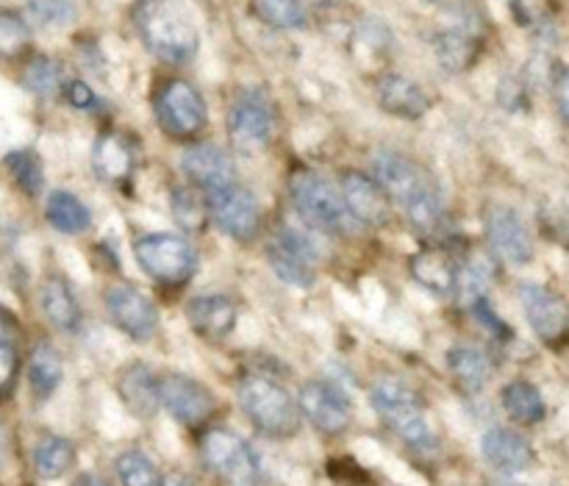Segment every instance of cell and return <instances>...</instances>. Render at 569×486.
<instances>
[{
	"instance_id": "obj_1",
	"label": "cell",
	"mask_w": 569,
	"mask_h": 486,
	"mask_svg": "<svg viewBox=\"0 0 569 486\" xmlns=\"http://www.w3.org/2000/svg\"><path fill=\"white\" fill-rule=\"evenodd\" d=\"M137 28L159 59L183 65L198 53V28L181 0H142Z\"/></svg>"
},
{
	"instance_id": "obj_2",
	"label": "cell",
	"mask_w": 569,
	"mask_h": 486,
	"mask_svg": "<svg viewBox=\"0 0 569 486\" xmlns=\"http://www.w3.org/2000/svg\"><path fill=\"white\" fill-rule=\"evenodd\" d=\"M239 404L248 420L259 428L264 437L287 439L300 432L298 400L289 395L287 387L267 376H244L239 381Z\"/></svg>"
},
{
	"instance_id": "obj_3",
	"label": "cell",
	"mask_w": 569,
	"mask_h": 486,
	"mask_svg": "<svg viewBox=\"0 0 569 486\" xmlns=\"http://www.w3.org/2000/svg\"><path fill=\"white\" fill-rule=\"evenodd\" d=\"M372 409L381 417L383 426L389 432L398 434L409 448L415 450H433L437 448V437H433L431 426L426 420V409H422L420 398L411 393L406 384L395 381V378H381L370 393Z\"/></svg>"
},
{
	"instance_id": "obj_4",
	"label": "cell",
	"mask_w": 569,
	"mask_h": 486,
	"mask_svg": "<svg viewBox=\"0 0 569 486\" xmlns=\"http://www.w3.org/2000/svg\"><path fill=\"white\" fill-rule=\"evenodd\" d=\"M200 459L206 470L231 486H253L261 476V462L256 450L226 428H211L200 439Z\"/></svg>"
},
{
	"instance_id": "obj_5",
	"label": "cell",
	"mask_w": 569,
	"mask_h": 486,
	"mask_svg": "<svg viewBox=\"0 0 569 486\" xmlns=\"http://www.w3.org/2000/svg\"><path fill=\"white\" fill-rule=\"evenodd\" d=\"M228 133L239 153L256 156L276 137V106L261 89H244L228 111Z\"/></svg>"
},
{
	"instance_id": "obj_6",
	"label": "cell",
	"mask_w": 569,
	"mask_h": 486,
	"mask_svg": "<svg viewBox=\"0 0 569 486\" xmlns=\"http://www.w3.org/2000/svg\"><path fill=\"white\" fill-rule=\"evenodd\" d=\"M289 192H292L295 209L309 226L326 234H342L348 228V209L342 204V195L326 178L315 172H298L289 184Z\"/></svg>"
},
{
	"instance_id": "obj_7",
	"label": "cell",
	"mask_w": 569,
	"mask_h": 486,
	"mask_svg": "<svg viewBox=\"0 0 569 486\" xmlns=\"http://www.w3.org/2000/svg\"><path fill=\"white\" fill-rule=\"evenodd\" d=\"M139 267L159 284H183L194 272V250L176 234H150L133 245Z\"/></svg>"
},
{
	"instance_id": "obj_8",
	"label": "cell",
	"mask_w": 569,
	"mask_h": 486,
	"mask_svg": "<svg viewBox=\"0 0 569 486\" xmlns=\"http://www.w3.org/2000/svg\"><path fill=\"white\" fill-rule=\"evenodd\" d=\"M206 100L189 81H167L161 92L156 95V120L164 128V133L176 139H189L206 126Z\"/></svg>"
},
{
	"instance_id": "obj_9",
	"label": "cell",
	"mask_w": 569,
	"mask_h": 486,
	"mask_svg": "<svg viewBox=\"0 0 569 486\" xmlns=\"http://www.w3.org/2000/svg\"><path fill=\"white\" fill-rule=\"evenodd\" d=\"M209 215L214 217L217 226H220L228 237L237 239V242H250V239L259 234V200L253 198L250 189L239 187V184H231V187L220 189V192H211Z\"/></svg>"
},
{
	"instance_id": "obj_10",
	"label": "cell",
	"mask_w": 569,
	"mask_h": 486,
	"mask_svg": "<svg viewBox=\"0 0 569 486\" xmlns=\"http://www.w3.org/2000/svg\"><path fill=\"white\" fill-rule=\"evenodd\" d=\"M159 400L181 426H200L217 409V398L194 378L172 373L159 378Z\"/></svg>"
},
{
	"instance_id": "obj_11",
	"label": "cell",
	"mask_w": 569,
	"mask_h": 486,
	"mask_svg": "<svg viewBox=\"0 0 569 486\" xmlns=\"http://www.w3.org/2000/svg\"><path fill=\"white\" fill-rule=\"evenodd\" d=\"M267 259H270L272 272L281 281L292 284V287H309V284H315L317 250L300 231L287 228V231L278 234L276 242L267 250Z\"/></svg>"
},
{
	"instance_id": "obj_12",
	"label": "cell",
	"mask_w": 569,
	"mask_h": 486,
	"mask_svg": "<svg viewBox=\"0 0 569 486\" xmlns=\"http://www.w3.org/2000/svg\"><path fill=\"white\" fill-rule=\"evenodd\" d=\"M298 409L326 434H342L350 426V400L337 384L309 381L300 387Z\"/></svg>"
},
{
	"instance_id": "obj_13",
	"label": "cell",
	"mask_w": 569,
	"mask_h": 486,
	"mask_svg": "<svg viewBox=\"0 0 569 486\" xmlns=\"http://www.w3.org/2000/svg\"><path fill=\"white\" fill-rule=\"evenodd\" d=\"M106 306H109V315L114 320V326L122 334L133 339V343H148L150 337L159 328V315H156V306L144 298L139 289L133 287H114L106 295Z\"/></svg>"
},
{
	"instance_id": "obj_14",
	"label": "cell",
	"mask_w": 569,
	"mask_h": 486,
	"mask_svg": "<svg viewBox=\"0 0 569 486\" xmlns=\"http://www.w3.org/2000/svg\"><path fill=\"white\" fill-rule=\"evenodd\" d=\"M487 237L506 261L526 265L533 259V237L511 206H492L487 211Z\"/></svg>"
},
{
	"instance_id": "obj_15",
	"label": "cell",
	"mask_w": 569,
	"mask_h": 486,
	"mask_svg": "<svg viewBox=\"0 0 569 486\" xmlns=\"http://www.w3.org/2000/svg\"><path fill=\"white\" fill-rule=\"evenodd\" d=\"M342 204L356 220L367 222V226H387L392 217V198L383 192L376 178L365 176V172H345Z\"/></svg>"
},
{
	"instance_id": "obj_16",
	"label": "cell",
	"mask_w": 569,
	"mask_h": 486,
	"mask_svg": "<svg viewBox=\"0 0 569 486\" xmlns=\"http://www.w3.org/2000/svg\"><path fill=\"white\" fill-rule=\"evenodd\" d=\"M181 167L183 176H187L194 187L206 189L209 195L237 184V170H233L231 156L211 142L192 145V148L183 153Z\"/></svg>"
},
{
	"instance_id": "obj_17",
	"label": "cell",
	"mask_w": 569,
	"mask_h": 486,
	"mask_svg": "<svg viewBox=\"0 0 569 486\" xmlns=\"http://www.w3.org/2000/svg\"><path fill=\"white\" fill-rule=\"evenodd\" d=\"M522 309H526L528 323L539 339L545 343H565L567 337V304L550 289L539 287V284H522L520 287Z\"/></svg>"
},
{
	"instance_id": "obj_18",
	"label": "cell",
	"mask_w": 569,
	"mask_h": 486,
	"mask_svg": "<svg viewBox=\"0 0 569 486\" xmlns=\"http://www.w3.org/2000/svg\"><path fill=\"white\" fill-rule=\"evenodd\" d=\"M376 181L381 184L383 192H387L389 198L398 200L400 206L409 204V200L417 198L420 192H426L428 187H433L428 172L400 153L376 156Z\"/></svg>"
},
{
	"instance_id": "obj_19",
	"label": "cell",
	"mask_w": 569,
	"mask_h": 486,
	"mask_svg": "<svg viewBox=\"0 0 569 486\" xmlns=\"http://www.w3.org/2000/svg\"><path fill=\"white\" fill-rule=\"evenodd\" d=\"M481 454L495 470L509 473V476L528 470L537 459L531 443L511 428H489L481 439Z\"/></svg>"
},
{
	"instance_id": "obj_20",
	"label": "cell",
	"mask_w": 569,
	"mask_h": 486,
	"mask_svg": "<svg viewBox=\"0 0 569 486\" xmlns=\"http://www.w3.org/2000/svg\"><path fill=\"white\" fill-rule=\"evenodd\" d=\"M411 278L433 295H450L459 287V261L445 248H426L409 261Z\"/></svg>"
},
{
	"instance_id": "obj_21",
	"label": "cell",
	"mask_w": 569,
	"mask_h": 486,
	"mask_svg": "<svg viewBox=\"0 0 569 486\" xmlns=\"http://www.w3.org/2000/svg\"><path fill=\"white\" fill-rule=\"evenodd\" d=\"M189 326L206 339H222L237 328V304L226 295H200L187 306Z\"/></svg>"
},
{
	"instance_id": "obj_22",
	"label": "cell",
	"mask_w": 569,
	"mask_h": 486,
	"mask_svg": "<svg viewBox=\"0 0 569 486\" xmlns=\"http://www.w3.org/2000/svg\"><path fill=\"white\" fill-rule=\"evenodd\" d=\"M378 103H381L383 111L403 117V120H420L431 109V100L422 92L420 83H415L406 76H398V72H389V76L378 81Z\"/></svg>"
},
{
	"instance_id": "obj_23",
	"label": "cell",
	"mask_w": 569,
	"mask_h": 486,
	"mask_svg": "<svg viewBox=\"0 0 569 486\" xmlns=\"http://www.w3.org/2000/svg\"><path fill=\"white\" fill-rule=\"evenodd\" d=\"M117 393H120L128 411L137 415L139 420H148V417H153L156 411L161 409L159 378H156L153 370H148L144 365L126 367V370L120 373V381H117Z\"/></svg>"
},
{
	"instance_id": "obj_24",
	"label": "cell",
	"mask_w": 569,
	"mask_h": 486,
	"mask_svg": "<svg viewBox=\"0 0 569 486\" xmlns=\"http://www.w3.org/2000/svg\"><path fill=\"white\" fill-rule=\"evenodd\" d=\"M92 167L100 181H126L137 167V150L122 133H103L92 148Z\"/></svg>"
},
{
	"instance_id": "obj_25",
	"label": "cell",
	"mask_w": 569,
	"mask_h": 486,
	"mask_svg": "<svg viewBox=\"0 0 569 486\" xmlns=\"http://www.w3.org/2000/svg\"><path fill=\"white\" fill-rule=\"evenodd\" d=\"M448 367L453 373L456 384H459L465 393H481L483 387L492 378V361L487 354H481L478 348H467L459 345L448 354Z\"/></svg>"
},
{
	"instance_id": "obj_26",
	"label": "cell",
	"mask_w": 569,
	"mask_h": 486,
	"mask_svg": "<svg viewBox=\"0 0 569 486\" xmlns=\"http://www.w3.org/2000/svg\"><path fill=\"white\" fill-rule=\"evenodd\" d=\"M61 376H64L61 354L50 343H39L31 350V361H28V384H31L33 395L39 400H48L59 389Z\"/></svg>"
},
{
	"instance_id": "obj_27",
	"label": "cell",
	"mask_w": 569,
	"mask_h": 486,
	"mask_svg": "<svg viewBox=\"0 0 569 486\" xmlns=\"http://www.w3.org/2000/svg\"><path fill=\"white\" fill-rule=\"evenodd\" d=\"M500 400H503V409L509 411L511 420L522 423V426H537V423H542L545 415H548L542 393L528 381H511L509 387L500 393Z\"/></svg>"
},
{
	"instance_id": "obj_28",
	"label": "cell",
	"mask_w": 569,
	"mask_h": 486,
	"mask_svg": "<svg viewBox=\"0 0 569 486\" xmlns=\"http://www.w3.org/2000/svg\"><path fill=\"white\" fill-rule=\"evenodd\" d=\"M42 309L48 320L61 331H76L81 323V309L76 304V295L61 278H48L42 287Z\"/></svg>"
},
{
	"instance_id": "obj_29",
	"label": "cell",
	"mask_w": 569,
	"mask_h": 486,
	"mask_svg": "<svg viewBox=\"0 0 569 486\" xmlns=\"http://www.w3.org/2000/svg\"><path fill=\"white\" fill-rule=\"evenodd\" d=\"M72 465H76V445L70 439L48 434L33 445V467L44 482L61 478Z\"/></svg>"
},
{
	"instance_id": "obj_30",
	"label": "cell",
	"mask_w": 569,
	"mask_h": 486,
	"mask_svg": "<svg viewBox=\"0 0 569 486\" xmlns=\"http://www.w3.org/2000/svg\"><path fill=\"white\" fill-rule=\"evenodd\" d=\"M44 217H48L50 226L61 234H81L87 231L89 222H92L89 206L81 204V200L70 192L50 195L48 206H44Z\"/></svg>"
},
{
	"instance_id": "obj_31",
	"label": "cell",
	"mask_w": 569,
	"mask_h": 486,
	"mask_svg": "<svg viewBox=\"0 0 569 486\" xmlns=\"http://www.w3.org/2000/svg\"><path fill=\"white\" fill-rule=\"evenodd\" d=\"M433 50H437V59L442 61V67L448 72L467 70L478 56L476 39L465 31L437 33V39H433Z\"/></svg>"
},
{
	"instance_id": "obj_32",
	"label": "cell",
	"mask_w": 569,
	"mask_h": 486,
	"mask_svg": "<svg viewBox=\"0 0 569 486\" xmlns=\"http://www.w3.org/2000/svg\"><path fill=\"white\" fill-rule=\"evenodd\" d=\"M403 209L409 217V226L420 234H433L445 222V200L437 187H428L426 192L403 204Z\"/></svg>"
},
{
	"instance_id": "obj_33",
	"label": "cell",
	"mask_w": 569,
	"mask_h": 486,
	"mask_svg": "<svg viewBox=\"0 0 569 486\" xmlns=\"http://www.w3.org/2000/svg\"><path fill=\"white\" fill-rule=\"evenodd\" d=\"M114 470L122 486H159L161 482L153 459L144 456L142 450H126V454L117 456Z\"/></svg>"
},
{
	"instance_id": "obj_34",
	"label": "cell",
	"mask_w": 569,
	"mask_h": 486,
	"mask_svg": "<svg viewBox=\"0 0 569 486\" xmlns=\"http://www.w3.org/2000/svg\"><path fill=\"white\" fill-rule=\"evenodd\" d=\"M22 83H26L28 92L39 95V98H50V95L59 92L61 87V70L53 59L48 56H37L31 65L22 72Z\"/></svg>"
},
{
	"instance_id": "obj_35",
	"label": "cell",
	"mask_w": 569,
	"mask_h": 486,
	"mask_svg": "<svg viewBox=\"0 0 569 486\" xmlns=\"http://www.w3.org/2000/svg\"><path fill=\"white\" fill-rule=\"evenodd\" d=\"M172 215L187 231H203L206 220H209V206L189 187H178L172 192Z\"/></svg>"
},
{
	"instance_id": "obj_36",
	"label": "cell",
	"mask_w": 569,
	"mask_h": 486,
	"mask_svg": "<svg viewBox=\"0 0 569 486\" xmlns=\"http://www.w3.org/2000/svg\"><path fill=\"white\" fill-rule=\"evenodd\" d=\"M256 14L276 28H300L306 22V11L300 0H256Z\"/></svg>"
},
{
	"instance_id": "obj_37",
	"label": "cell",
	"mask_w": 569,
	"mask_h": 486,
	"mask_svg": "<svg viewBox=\"0 0 569 486\" xmlns=\"http://www.w3.org/2000/svg\"><path fill=\"white\" fill-rule=\"evenodd\" d=\"M6 165H9L14 181L28 195H39V189H42V161H39L37 153H31V150H14V153H9Z\"/></svg>"
},
{
	"instance_id": "obj_38",
	"label": "cell",
	"mask_w": 569,
	"mask_h": 486,
	"mask_svg": "<svg viewBox=\"0 0 569 486\" xmlns=\"http://www.w3.org/2000/svg\"><path fill=\"white\" fill-rule=\"evenodd\" d=\"M28 22L9 9H0V56H20L28 48Z\"/></svg>"
},
{
	"instance_id": "obj_39",
	"label": "cell",
	"mask_w": 569,
	"mask_h": 486,
	"mask_svg": "<svg viewBox=\"0 0 569 486\" xmlns=\"http://www.w3.org/2000/svg\"><path fill=\"white\" fill-rule=\"evenodd\" d=\"M28 14L42 28H64L76 20V6L70 0H31Z\"/></svg>"
},
{
	"instance_id": "obj_40",
	"label": "cell",
	"mask_w": 569,
	"mask_h": 486,
	"mask_svg": "<svg viewBox=\"0 0 569 486\" xmlns=\"http://www.w3.org/2000/svg\"><path fill=\"white\" fill-rule=\"evenodd\" d=\"M511 9L520 26H537L550 17V0H511Z\"/></svg>"
},
{
	"instance_id": "obj_41",
	"label": "cell",
	"mask_w": 569,
	"mask_h": 486,
	"mask_svg": "<svg viewBox=\"0 0 569 486\" xmlns=\"http://www.w3.org/2000/svg\"><path fill=\"white\" fill-rule=\"evenodd\" d=\"M17 373V354L9 339H0V395L11 387Z\"/></svg>"
},
{
	"instance_id": "obj_42",
	"label": "cell",
	"mask_w": 569,
	"mask_h": 486,
	"mask_svg": "<svg viewBox=\"0 0 569 486\" xmlns=\"http://www.w3.org/2000/svg\"><path fill=\"white\" fill-rule=\"evenodd\" d=\"M522 100H526V92H522V87L517 81H503L500 83V103L506 106V109L517 111L522 106Z\"/></svg>"
},
{
	"instance_id": "obj_43",
	"label": "cell",
	"mask_w": 569,
	"mask_h": 486,
	"mask_svg": "<svg viewBox=\"0 0 569 486\" xmlns=\"http://www.w3.org/2000/svg\"><path fill=\"white\" fill-rule=\"evenodd\" d=\"M67 100H70L72 106H78V109H89V106H94L92 89L81 81L70 83V89H67Z\"/></svg>"
},
{
	"instance_id": "obj_44",
	"label": "cell",
	"mask_w": 569,
	"mask_h": 486,
	"mask_svg": "<svg viewBox=\"0 0 569 486\" xmlns=\"http://www.w3.org/2000/svg\"><path fill=\"white\" fill-rule=\"evenodd\" d=\"M556 95H559L561 115H567V72H565V67H559V70H556Z\"/></svg>"
},
{
	"instance_id": "obj_45",
	"label": "cell",
	"mask_w": 569,
	"mask_h": 486,
	"mask_svg": "<svg viewBox=\"0 0 569 486\" xmlns=\"http://www.w3.org/2000/svg\"><path fill=\"white\" fill-rule=\"evenodd\" d=\"M159 486H194V484L189 482L187 476H181V473H170L167 478H161Z\"/></svg>"
},
{
	"instance_id": "obj_46",
	"label": "cell",
	"mask_w": 569,
	"mask_h": 486,
	"mask_svg": "<svg viewBox=\"0 0 569 486\" xmlns=\"http://www.w3.org/2000/svg\"><path fill=\"white\" fill-rule=\"evenodd\" d=\"M72 486H109V484H106L100 476H92V473H83V476H78L76 482H72Z\"/></svg>"
},
{
	"instance_id": "obj_47",
	"label": "cell",
	"mask_w": 569,
	"mask_h": 486,
	"mask_svg": "<svg viewBox=\"0 0 569 486\" xmlns=\"http://www.w3.org/2000/svg\"><path fill=\"white\" fill-rule=\"evenodd\" d=\"M9 331H11V320L3 315V309H0V339H9Z\"/></svg>"
},
{
	"instance_id": "obj_48",
	"label": "cell",
	"mask_w": 569,
	"mask_h": 486,
	"mask_svg": "<svg viewBox=\"0 0 569 486\" xmlns=\"http://www.w3.org/2000/svg\"><path fill=\"white\" fill-rule=\"evenodd\" d=\"M311 3H315V6H331V3H337V0H311Z\"/></svg>"
},
{
	"instance_id": "obj_49",
	"label": "cell",
	"mask_w": 569,
	"mask_h": 486,
	"mask_svg": "<svg viewBox=\"0 0 569 486\" xmlns=\"http://www.w3.org/2000/svg\"><path fill=\"white\" fill-rule=\"evenodd\" d=\"M426 3H437V0H426Z\"/></svg>"
}]
</instances>
